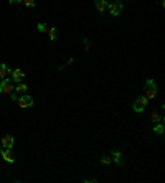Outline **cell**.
I'll return each mask as SVG.
<instances>
[{"label": "cell", "instance_id": "obj_1", "mask_svg": "<svg viewBox=\"0 0 165 183\" xmlns=\"http://www.w3.org/2000/svg\"><path fill=\"white\" fill-rule=\"evenodd\" d=\"M144 96H145L149 101H150V99H155V96H157V84H155L152 79H147V81H145Z\"/></svg>", "mask_w": 165, "mask_h": 183}, {"label": "cell", "instance_id": "obj_2", "mask_svg": "<svg viewBox=\"0 0 165 183\" xmlns=\"http://www.w3.org/2000/svg\"><path fill=\"white\" fill-rule=\"evenodd\" d=\"M0 93H5V94H12L15 93V86H13V79H3L0 83Z\"/></svg>", "mask_w": 165, "mask_h": 183}, {"label": "cell", "instance_id": "obj_3", "mask_svg": "<svg viewBox=\"0 0 165 183\" xmlns=\"http://www.w3.org/2000/svg\"><path fill=\"white\" fill-rule=\"evenodd\" d=\"M147 104H149V99L145 98V96H140V98H137L134 101V110L135 112H142V110L147 107Z\"/></svg>", "mask_w": 165, "mask_h": 183}, {"label": "cell", "instance_id": "obj_4", "mask_svg": "<svg viewBox=\"0 0 165 183\" xmlns=\"http://www.w3.org/2000/svg\"><path fill=\"white\" fill-rule=\"evenodd\" d=\"M17 101H18V106H20L22 109H27V107H30V106H33V98L32 96H27V94L20 96Z\"/></svg>", "mask_w": 165, "mask_h": 183}, {"label": "cell", "instance_id": "obj_5", "mask_svg": "<svg viewBox=\"0 0 165 183\" xmlns=\"http://www.w3.org/2000/svg\"><path fill=\"white\" fill-rule=\"evenodd\" d=\"M108 8H109V12L112 13L114 17H117V15H121V12H122V3L121 2H112L111 5H108Z\"/></svg>", "mask_w": 165, "mask_h": 183}, {"label": "cell", "instance_id": "obj_6", "mask_svg": "<svg viewBox=\"0 0 165 183\" xmlns=\"http://www.w3.org/2000/svg\"><path fill=\"white\" fill-rule=\"evenodd\" d=\"M7 78H10V66L2 63L0 64V79H7Z\"/></svg>", "mask_w": 165, "mask_h": 183}, {"label": "cell", "instance_id": "obj_7", "mask_svg": "<svg viewBox=\"0 0 165 183\" xmlns=\"http://www.w3.org/2000/svg\"><path fill=\"white\" fill-rule=\"evenodd\" d=\"M13 143H15V139H13L12 135H3L2 137V145L5 148H12Z\"/></svg>", "mask_w": 165, "mask_h": 183}, {"label": "cell", "instance_id": "obj_8", "mask_svg": "<svg viewBox=\"0 0 165 183\" xmlns=\"http://www.w3.org/2000/svg\"><path fill=\"white\" fill-rule=\"evenodd\" d=\"M23 78H25V73H23L22 69H13L12 71V79L15 81V83H20Z\"/></svg>", "mask_w": 165, "mask_h": 183}, {"label": "cell", "instance_id": "obj_9", "mask_svg": "<svg viewBox=\"0 0 165 183\" xmlns=\"http://www.w3.org/2000/svg\"><path fill=\"white\" fill-rule=\"evenodd\" d=\"M94 3H96L98 12H101V13H103L106 8H108V2H106V0H94Z\"/></svg>", "mask_w": 165, "mask_h": 183}, {"label": "cell", "instance_id": "obj_10", "mask_svg": "<svg viewBox=\"0 0 165 183\" xmlns=\"http://www.w3.org/2000/svg\"><path fill=\"white\" fill-rule=\"evenodd\" d=\"M121 157H122V153H121L119 150H114L112 153H111V158H112V162H116L117 165H122V160H121Z\"/></svg>", "mask_w": 165, "mask_h": 183}, {"label": "cell", "instance_id": "obj_11", "mask_svg": "<svg viewBox=\"0 0 165 183\" xmlns=\"http://www.w3.org/2000/svg\"><path fill=\"white\" fill-rule=\"evenodd\" d=\"M2 158L5 162H13V155H12V152H10V148H5V150H2Z\"/></svg>", "mask_w": 165, "mask_h": 183}, {"label": "cell", "instance_id": "obj_12", "mask_svg": "<svg viewBox=\"0 0 165 183\" xmlns=\"http://www.w3.org/2000/svg\"><path fill=\"white\" fill-rule=\"evenodd\" d=\"M46 33L50 35V40H56V28L55 27H48V30H46Z\"/></svg>", "mask_w": 165, "mask_h": 183}, {"label": "cell", "instance_id": "obj_13", "mask_svg": "<svg viewBox=\"0 0 165 183\" xmlns=\"http://www.w3.org/2000/svg\"><path fill=\"white\" fill-rule=\"evenodd\" d=\"M150 119L154 120V124H157V122H162V120H163V117H162V115H160L159 112H152V115H150Z\"/></svg>", "mask_w": 165, "mask_h": 183}, {"label": "cell", "instance_id": "obj_14", "mask_svg": "<svg viewBox=\"0 0 165 183\" xmlns=\"http://www.w3.org/2000/svg\"><path fill=\"white\" fill-rule=\"evenodd\" d=\"M154 132L155 134H157V135H162V134H163V126H162V124H155V126H154Z\"/></svg>", "mask_w": 165, "mask_h": 183}, {"label": "cell", "instance_id": "obj_15", "mask_svg": "<svg viewBox=\"0 0 165 183\" xmlns=\"http://www.w3.org/2000/svg\"><path fill=\"white\" fill-rule=\"evenodd\" d=\"M15 91H17V93H25V91H27V84H23L20 81V83L15 86Z\"/></svg>", "mask_w": 165, "mask_h": 183}, {"label": "cell", "instance_id": "obj_16", "mask_svg": "<svg viewBox=\"0 0 165 183\" xmlns=\"http://www.w3.org/2000/svg\"><path fill=\"white\" fill-rule=\"evenodd\" d=\"M101 163H104V165H109V163H112V158L108 157V155H104L103 158H101Z\"/></svg>", "mask_w": 165, "mask_h": 183}, {"label": "cell", "instance_id": "obj_17", "mask_svg": "<svg viewBox=\"0 0 165 183\" xmlns=\"http://www.w3.org/2000/svg\"><path fill=\"white\" fill-rule=\"evenodd\" d=\"M22 3H23V5H25V7H35V0H22Z\"/></svg>", "mask_w": 165, "mask_h": 183}, {"label": "cell", "instance_id": "obj_18", "mask_svg": "<svg viewBox=\"0 0 165 183\" xmlns=\"http://www.w3.org/2000/svg\"><path fill=\"white\" fill-rule=\"evenodd\" d=\"M38 30H40V31H46L48 30V25H46V23H38Z\"/></svg>", "mask_w": 165, "mask_h": 183}, {"label": "cell", "instance_id": "obj_19", "mask_svg": "<svg viewBox=\"0 0 165 183\" xmlns=\"http://www.w3.org/2000/svg\"><path fill=\"white\" fill-rule=\"evenodd\" d=\"M84 45H86V50H89V40H88V38H84Z\"/></svg>", "mask_w": 165, "mask_h": 183}, {"label": "cell", "instance_id": "obj_20", "mask_svg": "<svg viewBox=\"0 0 165 183\" xmlns=\"http://www.w3.org/2000/svg\"><path fill=\"white\" fill-rule=\"evenodd\" d=\"M10 96H12V99H13V101H17V99H18V96H17V94H15V93H12V94H10Z\"/></svg>", "mask_w": 165, "mask_h": 183}, {"label": "cell", "instance_id": "obj_21", "mask_svg": "<svg viewBox=\"0 0 165 183\" xmlns=\"http://www.w3.org/2000/svg\"><path fill=\"white\" fill-rule=\"evenodd\" d=\"M12 3H15V2H22V0H10Z\"/></svg>", "mask_w": 165, "mask_h": 183}]
</instances>
